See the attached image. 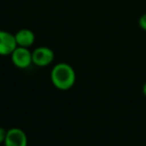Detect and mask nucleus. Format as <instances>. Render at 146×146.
<instances>
[{
  "instance_id": "nucleus-2",
  "label": "nucleus",
  "mask_w": 146,
  "mask_h": 146,
  "mask_svg": "<svg viewBox=\"0 0 146 146\" xmlns=\"http://www.w3.org/2000/svg\"><path fill=\"white\" fill-rule=\"evenodd\" d=\"M11 60L16 67L20 69H26L32 64V52L28 48L17 46L11 53Z\"/></svg>"
},
{
  "instance_id": "nucleus-8",
  "label": "nucleus",
  "mask_w": 146,
  "mask_h": 146,
  "mask_svg": "<svg viewBox=\"0 0 146 146\" xmlns=\"http://www.w3.org/2000/svg\"><path fill=\"white\" fill-rule=\"evenodd\" d=\"M6 133H7V131L4 129V128L0 127V144L4 143L5 137H6Z\"/></svg>"
},
{
  "instance_id": "nucleus-3",
  "label": "nucleus",
  "mask_w": 146,
  "mask_h": 146,
  "mask_svg": "<svg viewBox=\"0 0 146 146\" xmlns=\"http://www.w3.org/2000/svg\"><path fill=\"white\" fill-rule=\"evenodd\" d=\"M54 52L49 47L41 46L32 52V62L36 66L45 67L50 65L54 60Z\"/></svg>"
},
{
  "instance_id": "nucleus-9",
  "label": "nucleus",
  "mask_w": 146,
  "mask_h": 146,
  "mask_svg": "<svg viewBox=\"0 0 146 146\" xmlns=\"http://www.w3.org/2000/svg\"><path fill=\"white\" fill-rule=\"evenodd\" d=\"M142 90H143L144 95L146 96V82H145V84H144V85H143V89H142Z\"/></svg>"
},
{
  "instance_id": "nucleus-4",
  "label": "nucleus",
  "mask_w": 146,
  "mask_h": 146,
  "mask_svg": "<svg viewBox=\"0 0 146 146\" xmlns=\"http://www.w3.org/2000/svg\"><path fill=\"white\" fill-rule=\"evenodd\" d=\"M28 140L25 132L20 128H11L7 130L4 140L5 146H27Z\"/></svg>"
},
{
  "instance_id": "nucleus-6",
  "label": "nucleus",
  "mask_w": 146,
  "mask_h": 146,
  "mask_svg": "<svg viewBox=\"0 0 146 146\" xmlns=\"http://www.w3.org/2000/svg\"><path fill=\"white\" fill-rule=\"evenodd\" d=\"M15 39H16L17 46L28 48V47H30L34 43L35 35L29 29H20L15 34Z\"/></svg>"
},
{
  "instance_id": "nucleus-7",
  "label": "nucleus",
  "mask_w": 146,
  "mask_h": 146,
  "mask_svg": "<svg viewBox=\"0 0 146 146\" xmlns=\"http://www.w3.org/2000/svg\"><path fill=\"white\" fill-rule=\"evenodd\" d=\"M139 26L141 27L143 30L146 31V13L141 15V17L139 18Z\"/></svg>"
},
{
  "instance_id": "nucleus-5",
  "label": "nucleus",
  "mask_w": 146,
  "mask_h": 146,
  "mask_svg": "<svg viewBox=\"0 0 146 146\" xmlns=\"http://www.w3.org/2000/svg\"><path fill=\"white\" fill-rule=\"evenodd\" d=\"M17 43L15 35L7 32V31L0 30V55L6 56L11 55V53L16 49Z\"/></svg>"
},
{
  "instance_id": "nucleus-1",
  "label": "nucleus",
  "mask_w": 146,
  "mask_h": 146,
  "mask_svg": "<svg viewBox=\"0 0 146 146\" xmlns=\"http://www.w3.org/2000/svg\"><path fill=\"white\" fill-rule=\"evenodd\" d=\"M52 84L59 90H68L74 85L76 80L75 71L71 65L67 63H58L50 72Z\"/></svg>"
}]
</instances>
